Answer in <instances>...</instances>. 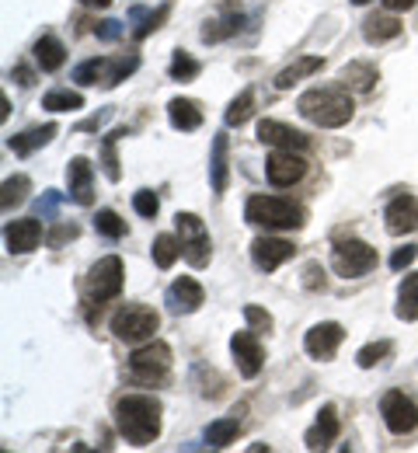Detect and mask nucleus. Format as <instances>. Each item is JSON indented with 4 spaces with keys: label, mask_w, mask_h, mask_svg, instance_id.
<instances>
[{
    "label": "nucleus",
    "mask_w": 418,
    "mask_h": 453,
    "mask_svg": "<svg viewBox=\"0 0 418 453\" xmlns=\"http://www.w3.org/2000/svg\"><path fill=\"white\" fill-rule=\"evenodd\" d=\"M199 70H202V66H199V59H192L188 53H181V50L171 57V66H168L171 81H195V77H199Z\"/></svg>",
    "instance_id": "4c0bfd02"
},
{
    "label": "nucleus",
    "mask_w": 418,
    "mask_h": 453,
    "mask_svg": "<svg viewBox=\"0 0 418 453\" xmlns=\"http://www.w3.org/2000/svg\"><path fill=\"white\" fill-rule=\"evenodd\" d=\"M238 433H240L238 418H217V422L206 426V443H209L213 450H224V447H231V443L238 440Z\"/></svg>",
    "instance_id": "7c9ffc66"
},
{
    "label": "nucleus",
    "mask_w": 418,
    "mask_h": 453,
    "mask_svg": "<svg viewBox=\"0 0 418 453\" xmlns=\"http://www.w3.org/2000/svg\"><path fill=\"white\" fill-rule=\"evenodd\" d=\"M418 0H384V7L387 11H412Z\"/></svg>",
    "instance_id": "3c124183"
},
{
    "label": "nucleus",
    "mask_w": 418,
    "mask_h": 453,
    "mask_svg": "<svg viewBox=\"0 0 418 453\" xmlns=\"http://www.w3.org/2000/svg\"><path fill=\"white\" fill-rule=\"evenodd\" d=\"M4 241H7V251L11 255H28L42 241V224L39 220H14V224H7V230H4Z\"/></svg>",
    "instance_id": "6ab92c4d"
},
{
    "label": "nucleus",
    "mask_w": 418,
    "mask_h": 453,
    "mask_svg": "<svg viewBox=\"0 0 418 453\" xmlns=\"http://www.w3.org/2000/svg\"><path fill=\"white\" fill-rule=\"evenodd\" d=\"M297 112L307 119V122H314V126H321V129H338V126H346L353 112H356V105H353V95L346 91V84L342 88H310V91H303L297 102Z\"/></svg>",
    "instance_id": "f03ea898"
},
{
    "label": "nucleus",
    "mask_w": 418,
    "mask_h": 453,
    "mask_svg": "<svg viewBox=\"0 0 418 453\" xmlns=\"http://www.w3.org/2000/svg\"><path fill=\"white\" fill-rule=\"evenodd\" d=\"M136 66H140V57H136V53H125V57H116V59H102V88H116V84L125 81Z\"/></svg>",
    "instance_id": "c756f323"
},
{
    "label": "nucleus",
    "mask_w": 418,
    "mask_h": 453,
    "mask_svg": "<svg viewBox=\"0 0 418 453\" xmlns=\"http://www.w3.org/2000/svg\"><path fill=\"white\" fill-rule=\"evenodd\" d=\"M244 318H247V325H251V328H258V332H269V328H272V314H269V311H262V307H255V303H247V307H244Z\"/></svg>",
    "instance_id": "c03bdc74"
},
{
    "label": "nucleus",
    "mask_w": 418,
    "mask_h": 453,
    "mask_svg": "<svg viewBox=\"0 0 418 453\" xmlns=\"http://www.w3.org/2000/svg\"><path fill=\"white\" fill-rule=\"evenodd\" d=\"M258 140L276 147V150H307L310 147V136H303L300 129L286 126V122H276V119H262L258 122Z\"/></svg>",
    "instance_id": "4468645a"
},
{
    "label": "nucleus",
    "mask_w": 418,
    "mask_h": 453,
    "mask_svg": "<svg viewBox=\"0 0 418 453\" xmlns=\"http://www.w3.org/2000/svg\"><path fill=\"white\" fill-rule=\"evenodd\" d=\"M362 35H366V42H373V46L391 42V39L401 35V21H398L394 14H373V18H366Z\"/></svg>",
    "instance_id": "5701e85b"
},
{
    "label": "nucleus",
    "mask_w": 418,
    "mask_h": 453,
    "mask_svg": "<svg viewBox=\"0 0 418 453\" xmlns=\"http://www.w3.org/2000/svg\"><path fill=\"white\" fill-rule=\"evenodd\" d=\"M251 112H255V91L251 88H244L238 98L231 102V109H227V126H244L247 119H251Z\"/></svg>",
    "instance_id": "f704fd0d"
},
{
    "label": "nucleus",
    "mask_w": 418,
    "mask_h": 453,
    "mask_svg": "<svg viewBox=\"0 0 418 453\" xmlns=\"http://www.w3.org/2000/svg\"><path fill=\"white\" fill-rule=\"evenodd\" d=\"M293 241H286V237H255L251 241V262L262 269V273H276L283 262H290L293 258Z\"/></svg>",
    "instance_id": "9d476101"
},
{
    "label": "nucleus",
    "mask_w": 418,
    "mask_h": 453,
    "mask_svg": "<svg viewBox=\"0 0 418 453\" xmlns=\"http://www.w3.org/2000/svg\"><path fill=\"white\" fill-rule=\"evenodd\" d=\"M179 255H181L179 237H171V234H157V237H154V262H157L161 269H171V265L179 262Z\"/></svg>",
    "instance_id": "473e14b6"
},
{
    "label": "nucleus",
    "mask_w": 418,
    "mask_h": 453,
    "mask_svg": "<svg viewBox=\"0 0 418 453\" xmlns=\"http://www.w3.org/2000/svg\"><path fill=\"white\" fill-rule=\"evenodd\" d=\"M95 35L102 39V42H116L122 35V21H116V18H109V21H102L98 28H95Z\"/></svg>",
    "instance_id": "49530a36"
},
{
    "label": "nucleus",
    "mask_w": 418,
    "mask_h": 453,
    "mask_svg": "<svg viewBox=\"0 0 418 453\" xmlns=\"http://www.w3.org/2000/svg\"><path fill=\"white\" fill-rule=\"evenodd\" d=\"M202 300H206V293H202V286L195 283L192 276H181L175 283L168 286V293H164V303H168V311L171 314H195L199 307H202Z\"/></svg>",
    "instance_id": "dca6fc26"
},
{
    "label": "nucleus",
    "mask_w": 418,
    "mask_h": 453,
    "mask_svg": "<svg viewBox=\"0 0 418 453\" xmlns=\"http://www.w3.org/2000/svg\"><path fill=\"white\" fill-rule=\"evenodd\" d=\"M109 119H112V109H105V112L91 115V119H87V122H80L77 129H80V133H87V129H98V126H102V122H109Z\"/></svg>",
    "instance_id": "8fccbe9b"
},
{
    "label": "nucleus",
    "mask_w": 418,
    "mask_h": 453,
    "mask_svg": "<svg viewBox=\"0 0 418 453\" xmlns=\"http://www.w3.org/2000/svg\"><path fill=\"white\" fill-rule=\"evenodd\" d=\"M11 77H14V81H18L21 88H32V84H35V73H32L28 66H21V63H18L14 70H11Z\"/></svg>",
    "instance_id": "09e8293b"
},
{
    "label": "nucleus",
    "mask_w": 418,
    "mask_h": 453,
    "mask_svg": "<svg viewBox=\"0 0 418 453\" xmlns=\"http://www.w3.org/2000/svg\"><path fill=\"white\" fill-rule=\"evenodd\" d=\"M391 349H394V345H391L387 339L369 342V345H362V349L356 352V363L362 366V370H369V366H376L380 359H387V356H391Z\"/></svg>",
    "instance_id": "e433bc0d"
},
{
    "label": "nucleus",
    "mask_w": 418,
    "mask_h": 453,
    "mask_svg": "<svg viewBox=\"0 0 418 453\" xmlns=\"http://www.w3.org/2000/svg\"><path fill=\"white\" fill-rule=\"evenodd\" d=\"M265 174L276 188H290L297 185L300 178L307 174V161L300 157V150H276L269 161H265Z\"/></svg>",
    "instance_id": "9b49d317"
},
{
    "label": "nucleus",
    "mask_w": 418,
    "mask_h": 453,
    "mask_svg": "<svg viewBox=\"0 0 418 453\" xmlns=\"http://www.w3.org/2000/svg\"><path fill=\"white\" fill-rule=\"evenodd\" d=\"M60 203H63V196L60 192H42L39 196V203H35V213H39V220H57V210H60Z\"/></svg>",
    "instance_id": "a19ab883"
},
{
    "label": "nucleus",
    "mask_w": 418,
    "mask_h": 453,
    "mask_svg": "<svg viewBox=\"0 0 418 453\" xmlns=\"http://www.w3.org/2000/svg\"><path fill=\"white\" fill-rule=\"evenodd\" d=\"M53 136H57V122H46V126H35V129H25V133L11 136V140H7V147H11L18 157H28L32 150L46 147Z\"/></svg>",
    "instance_id": "aec40b11"
},
{
    "label": "nucleus",
    "mask_w": 418,
    "mask_h": 453,
    "mask_svg": "<svg viewBox=\"0 0 418 453\" xmlns=\"http://www.w3.org/2000/svg\"><path fill=\"white\" fill-rule=\"evenodd\" d=\"M303 276H307V280H303V286H307V289H317V286H324V269H321L317 262H310V265L303 269Z\"/></svg>",
    "instance_id": "de8ad7c7"
},
{
    "label": "nucleus",
    "mask_w": 418,
    "mask_h": 453,
    "mask_svg": "<svg viewBox=\"0 0 418 453\" xmlns=\"http://www.w3.org/2000/svg\"><path fill=\"white\" fill-rule=\"evenodd\" d=\"M231 352H234V363H238L240 377H258L262 373V363H265V352H262V342L255 332H234L231 339Z\"/></svg>",
    "instance_id": "ddd939ff"
},
{
    "label": "nucleus",
    "mask_w": 418,
    "mask_h": 453,
    "mask_svg": "<svg viewBox=\"0 0 418 453\" xmlns=\"http://www.w3.org/2000/svg\"><path fill=\"white\" fill-rule=\"evenodd\" d=\"M80 4H84V7H98V11H102V7H109L112 0H80Z\"/></svg>",
    "instance_id": "603ef678"
},
{
    "label": "nucleus",
    "mask_w": 418,
    "mask_h": 453,
    "mask_svg": "<svg viewBox=\"0 0 418 453\" xmlns=\"http://www.w3.org/2000/svg\"><path fill=\"white\" fill-rule=\"evenodd\" d=\"M157 325H161L157 311H150L143 303H122L119 311L112 314V335L119 342H129V345L154 339Z\"/></svg>",
    "instance_id": "20e7f679"
},
{
    "label": "nucleus",
    "mask_w": 418,
    "mask_h": 453,
    "mask_svg": "<svg viewBox=\"0 0 418 453\" xmlns=\"http://www.w3.org/2000/svg\"><path fill=\"white\" fill-rule=\"evenodd\" d=\"M384 226H387V234H394V237L418 230V199L415 196L405 192V196L391 199L387 210H384Z\"/></svg>",
    "instance_id": "2eb2a0df"
},
{
    "label": "nucleus",
    "mask_w": 418,
    "mask_h": 453,
    "mask_svg": "<svg viewBox=\"0 0 418 453\" xmlns=\"http://www.w3.org/2000/svg\"><path fill=\"white\" fill-rule=\"evenodd\" d=\"M227 181H231V174H227V133H217L213 154H209V185H213L217 196H224Z\"/></svg>",
    "instance_id": "4be33fe9"
},
{
    "label": "nucleus",
    "mask_w": 418,
    "mask_h": 453,
    "mask_svg": "<svg viewBox=\"0 0 418 453\" xmlns=\"http://www.w3.org/2000/svg\"><path fill=\"white\" fill-rule=\"evenodd\" d=\"M168 119H171V126H175V129L192 133V129H199V126H202V109H199L192 98H175V102L168 105Z\"/></svg>",
    "instance_id": "a878e982"
},
{
    "label": "nucleus",
    "mask_w": 418,
    "mask_h": 453,
    "mask_svg": "<svg viewBox=\"0 0 418 453\" xmlns=\"http://www.w3.org/2000/svg\"><path fill=\"white\" fill-rule=\"evenodd\" d=\"M179 226V241H181V255L192 269H206L209 258H213V241H209V230L206 224L195 217V213H179L175 217Z\"/></svg>",
    "instance_id": "423d86ee"
},
{
    "label": "nucleus",
    "mask_w": 418,
    "mask_h": 453,
    "mask_svg": "<svg viewBox=\"0 0 418 453\" xmlns=\"http://www.w3.org/2000/svg\"><path fill=\"white\" fill-rule=\"evenodd\" d=\"M95 230L105 234V237H112V241H119L122 234H125V220H122L116 210H98L95 213Z\"/></svg>",
    "instance_id": "c9c22d12"
},
{
    "label": "nucleus",
    "mask_w": 418,
    "mask_h": 453,
    "mask_svg": "<svg viewBox=\"0 0 418 453\" xmlns=\"http://www.w3.org/2000/svg\"><path fill=\"white\" fill-rule=\"evenodd\" d=\"M240 11L234 4H224L220 7V18H213V21H206V28H202V42H220V39H231L234 32L240 28Z\"/></svg>",
    "instance_id": "412c9836"
},
{
    "label": "nucleus",
    "mask_w": 418,
    "mask_h": 453,
    "mask_svg": "<svg viewBox=\"0 0 418 453\" xmlns=\"http://www.w3.org/2000/svg\"><path fill=\"white\" fill-rule=\"evenodd\" d=\"M42 109H49V112H77V109H84V95H77V91H49L42 98Z\"/></svg>",
    "instance_id": "72a5a7b5"
},
{
    "label": "nucleus",
    "mask_w": 418,
    "mask_h": 453,
    "mask_svg": "<svg viewBox=\"0 0 418 453\" xmlns=\"http://www.w3.org/2000/svg\"><path fill=\"white\" fill-rule=\"evenodd\" d=\"M171 370V345L168 342H147L129 356V373L140 384H161Z\"/></svg>",
    "instance_id": "0eeeda50"
},
{
    "label": "nucleus",
    "mask_w": 418,
    "mask_h": 453,
    "mask_svg": "<svg viewBox=\"0 0 418 453\" xmlns=\"http://www.w3.org/2000/svg\"><path fill=\"white\" fill-rule=\"evenodd\" d=\"M394 314L401 321H418V273H408L398 286V307Z\"/></svg>",
    "instance_id": "bb28decb"
},
{
    "label": "nucleus",
    "mask_w": 418,
    "mask_h": 453,
    "mask_svg": "<svg viewBox=\"0 0 418 453\" xmlns=\"http://www.w3.org/2000/svg\"><path fill=\"white\" fill-rule=\"evenodd\" d=\"M168 11H171V7H168V4H161V7H157V11H150V14H147V18H143V21H147V25H140V28H136V32H133V35H136V39H147V35H150V32H157V28H161V21H164V18H168Z\"/></svg>",
    "instance_id": "79ce46f5"
},
{
    "label": "nucleus",
    "mask_w": 418,
    "mask_h": 453,
    "mask_svg": "<svg viewBox=\"0 0 418 453\" xmlns=\"http://www.w3.org/2000/svg\"><path fill=\"white\" fill-rule=\"evenodd\" d=\"M380 81V73H376V66L373 63H349L346 70H342V84L349 88V91H359V95H366V91H373V84Z\"/></svg>",
    "instance_id": "393cba45"
},
{
    "label": "nucleus",
    "mask_w": 418,
    "mask_h": 453,
    "mask_svg": "<svg viewBox=\"0 0 418 453\" xmlns=\"http://www.w3.org/2000/svg\"><path fill=\"white\" fill-rule=\"evenodd\" d=\"M28 192H32L28 174H14V178H7L4 188H0V206H4V213H11L14 206H21V203L28 199Z\"/></svg>",
    "instance_id": "2f4dec72"
},
{
    "label": "nucleus",
    "mask_w": 418,
    "mask_h": 453,
    "mask_svg": "<svg viewBox=\"0 0 418 453\" xmlns=\"http://www.w3.org/2000/svg\"><path fill=\"white\" fill-rule=\"evenodd\" d=\"M415 258H418V248L415 244H405V248H398V251L391 255V269H394V273H405Z\"/></svg>",
    "instance_id": "a18cd8bd"
},
{
    "label": "nucleus",
    "mask_w": 418,
    "mask_h": 453,
    "mask_svg": "<svg viewBox=\"0 0 418 453\" xmlns=\"http://www.w3.org/2000/svg\"><path fill=\"white\" fill-rule=\"evenodd\" d=\"M119 136H125V129H112V133H105V136H102V150H98V165H102V171H105V178H109V181H119L122 178L119 154H116Z\"/></svg>",
    "instance_id": "c85d7f7f"
},
{
    "label": "nucleus",
    "mask_w": 418,
    "mask_h": 453,
    "mask_svg": "<svg viewBox=\"0 0 418 453\" xmlns=\"http://www.w3.org/2000/svg\"><path fill=\"white\" fill-rule=\"evenodd\" d=\"M122 258L119 255H105V258H98L95 265H91V273H87V300L91 303H109V300H116L122 293Z\"/></svg>",
    "instance_id": "6e6552de"
},
{
    "label": "nucleus",
    "mask_w": 418,
    "mask_h": 453,
    "mask_svg": "<svg viewBox=\"0 0 418 453\" xmlns=\"http://www.w3.org/2000/svg\"><path fill=\"white\" fill-rule=\"evenodd\" d=\"M32 53H35V63H39L46 73H57L63 63H66V46H63L57 35H42Z\"/></svg>",
    "instance_id": "b1692460"
},
{
    "label": "nucleus",
    "mask_w": 418,
    "mask_h": 453,
    "mask_svg": "<svg viewBox=\"0 0 418 453\" xmlns=\"http://www.w3.org/2000/svg\"><path fill=\"white\" fill-rule=\"evenodd\" d=\"M77 234H80V226L77 224H57L53 230H49L46 244H49V248H63V244H66V241H73Z\"/></svg>",
    "instance_id": "37998d69"
},
{
    "label": "nucleus",
    "mask_w": 418,
    "mask_h": 453,
    "mask_svg": "<svg viewBox=\"0 0 418 453\" xmlns=\"http://www.w3.org/2000/svg\"><path fill=\"white\" fill-rule=\"evenodd\" d=\"M380 415L394 436H408L418 429V404L405 391H387L380 401Z\"/></svg>",
    "instance_id": "1a4fd4ad"
},
{
    "label": "nucleus",
    "mask_w": 418,
    "mask_h": 453,
    "mask_svg": "<svg viewBox=\"0 0 418 453\" xmlns=\"http://www.w3.org/2000/svg\"><path fill=\"white\" fill-rule=\"evenodd\" d=\"M342 342H346V328H342L338 321H321V325H314V328L307 332L303 349H307V356H314V359H331Z\"/></svg>",
    "instance_id": "f8f14e48"
},
{
    "label": "nucleus",
    "mask_w": 418,
    "mask_h": 453,
    "mask_svg": "<svg viewBox=\"0 0 418 453\" xmlns=\"http://www.w3.org/2000/svg\"><path fill=\"white\" fill-rule=\"evenodd\" d=\"M338 433H342V418H338L335 404H324V408L317 411V422L307 429L303 443H307V450H324L328 443L338 440Z\"/></svg>",
    "instance_id": "f3484780"
},
{
    "label": "nucleus",
    "mask_w": 418,
    "mask_h": 453,
    "mask_svg": "<svg viewBox=\"0 0 418 453\" xmlns=\"http://www.w3.org/2000/svg\"><path fill=\"white\" fill-rule=\"evenodd\" d=\"M244 220L265 230H300L303 210L283 196H251L244 206Z\"/></svg>",
    "instance_id": "7ed1b4c3"
},
{
    "label": "nucleus",
    "mask_w": 418,
    "mask_h": 453,
    "mask_svg": "<svg viewBox=\"0 0 418 453\" xmlns=\"http://www.w3.org/2000/svg\"><path fill=\"white\" fill-rule=\"evenodd\" d=\"M116 426L133 447H147L161 436V401L154 395H122L116 401Z\"/></svg>",
    "instance_id": "f257e3e1"
},
{
    "label": "nucleus",
    "mask_w": 418,
    "mask_h": 453,
    "mask_svg": "<svg viewBox=\"0 0 418 453\" xmlns=\"http://www.w3.org/2000/svg\"><path fill=\"white\" fill-rule=\"evenodd\" d=\"M321 66H324V59H321V57H300L297 63H290L286 70H279L276 88H279V91H290V88H293V84H300L307 73H317Z\"/></svg>",
    "instance_id": "cd10ccee"
},
{
    "label": "nucleus",
    "mask_w": 418,
    "mask_h": 453,
    "mask_svg": "<svg viewBox=\"0 0 418 453\" xmlns=\"http://www.w3.org/2000/svg\"><path fill=\"white\" fill-rule=\"evenodd\" d=\"M133 210L140 213V217H147V220H154L157 217V210H161V199L150 192V188H140L136 196H133Z\"/></svg>",
    "instance_id": "58836bf2"
},
{
    "label": "nucleus",
    "mask_w": 418,
    "mask_h": 453,
    "mask_svg": "<svg viewBox=\"0 0 418 453\" xmlns=\"http://www.w3.org/2000/svg\"><path fill=\"white\" fill-rule=\"evenodd\" d=\"M66 185H70V199L77 206H91L95 203V168L87 157H73L66 168Z\"/></svg>",
    "instance_id": "a211bd4d"
},
{
    "label": "nucleus",
    "mask_w": 418,
    "mask_h": 453,
    "mask_svg": "<svg viewBox=\"0 0 418 453\" xmlns=\"http://www.w3.org/2000/svg\"><path fill=\"white\" fill-rule=\"evenodd\" d=\"M73 81L91 88V84H102V59H84L77 70H73Z\"/></svg>",
    "instance_id": "ea45409f"
},
{
    "label": "nucleus",
    "mask_w": 418,
    "mask_h": 453,
    "mask_svg": "<svg viewBox=\"0 0 418 453\" xmlns=\"http://www.w3.org/2000/svg\"><path fill=\"white\" fill-rule=\"evenodd\" d=\"M353 4H356V7H362V4H369V0H353Z\"/></svg>",
    "instance_id": "864d4df0"
},
{
    "label": "nucleus",
    "mask_w": 418,
    "mask_h": 453,
    "mask_svg": "<svg viewBox=\"0 0 418 453\" xmlns=\"http://www.w3.org/2000/svg\"><path fill=\"white\" fill-rule=\"evenodd\" d=\"M331 265H335L338 276L359 280V276H366V273L376 269V248H369V244L359 241V237H342V241H335V248H331Z\"/></svg>",
    "instance_id": "39448f33"
}]
</instances>
